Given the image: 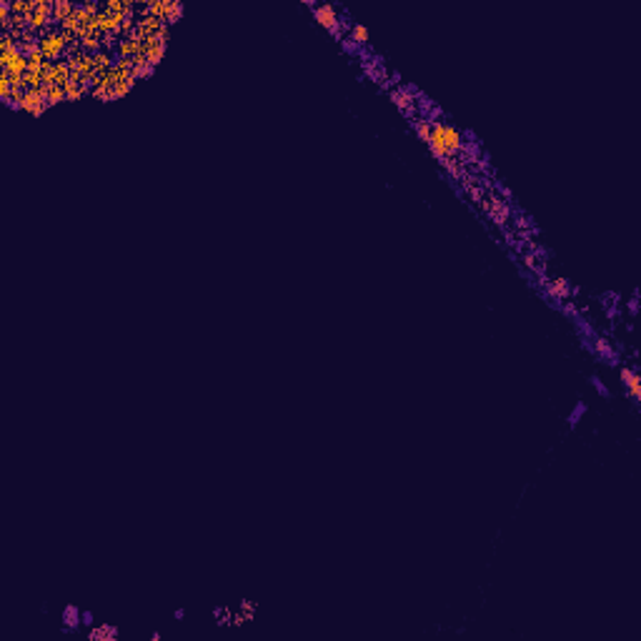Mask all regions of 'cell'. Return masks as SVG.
<instances>
[{
  "mask_svg": "<svg viewBox=\"0 0 641 641\" xmlns=\"http://www.w3.org/2000/svg\"><path fill=\"white\" fill-rule=\"evenodd\" d=\"M626 311H629L631 318H636V313H639V288H634L631 298L626 301Z\"/></svg>",
  "mask_w": 641,
  "mask_h": 641,
  "instance_id": "obj_10",
  "label": "cell"
},
{
  "mask_svg": "<svg viewBox=\"0 0 641 641\" xmlns=\"http://www.w3.org/2000/svg\"><path fill=\"white\" fill-rule=\"evenodd\" d=\"M621 383L626 386V393L631 398V404L639 408L641 406V376L636 368L631 366H621Z\"/></svg>",
  "mask_w": 641,
  "mask_h": 641,
  "instance_id": "obj_1",
  "label": "cell"
},
{
  "mask_svg": "<svg viewBox=\"0 0 641 641\" xmlns=\"http://www.w3.org/2000/svg\"><path fill=\"white\" fill-rule=\"evenodd\" d=\"M341 48H343V53H346V56H358V50H361V45H358L351 35H346V38L341 40ZM363 48H366V45H363Z\"/></svg>",
  "mask_w": 641,
  "mask_h": 641,
  "instance_id": "obj_8",
  "label": "cell"
},
{
  "mask_svg": "<svg viewBox=\"0 0 641 641\" xmlns=\"http://www.w3.org/2000/svg\"><path fill=\"white\" fill-rule=\"evenodd\" d=\"M83 626H88V629H93L95 626V616H93V611H83Z\"/></svg>",
  "mask_w": 641,
  "mask_h": 641,
  "instance_id": "obj_12",
  "label": "cell"
},
{
  "mask_svg": "<svg viewBox=\"0 0 641 641\" xmlns=\"http://www.w3.org/2000/svg\"><path fill=\"white\" fill-rule=\"evenodd\" d=\"M118 626L113 624H100V626H93L90 631H88V639L90 641H116L118 639Z\"/></svg>",
  "mask_w": 641,
  "mask_h": 641,
  "instance_id": "obj_3",
  "label": "cell"
},
{
  "mask_svg": "<svg viewBox=\"0 0 641 641\" xmlns=\"http://www.w3.org/2000/svg\"><path fill=\"white\" fill-rule=\"evenodd\" d=\"M586 411H589V406H586L583 401H576V404H574V408H571V413L566 416V423H569V429H574V426H576V423L581 421V418H583V413H586Z\"/></svg>",
  "mask_w": 641,
  "mask_h": 641,
  "instance_id": "obj_6",
  "label": "cell"
},
{
  "mask_svg": "<svg viewBox=\"0 0 641 641\" xmlns=\"http://www.w3.org/2000/svg\"><path fill=\"white\" fill-rule=\"evenodd\" d=\"M589 381H591V386H594V388H596V393H599V396H604V398H606V401H609V398H611V391H609V386H606V383H604V381L599 379V376H591V379H589Z\"/></svg>",
  "mask_w": 641,
  "mask_h": 641,
  "instance_id": "obj_9",
  "label": "cell"
},
{
  "mask_svg": "<svg viewBox=\"0 0 641 641\" xmlns=\"http://www.w3.org/2000/svg\"><path fill=\"white\" fill-rule=\"evenodd\" d=\"M213 619H216L218 626H228V624L233 621V611L226 609V606H216V609H213Z\"/></svg>",
  "mask_w": 641,
  "mask_h": 641,
  "instance_id": "obj_7",
  "label": "cell"
},
{
  "mask_svg": "<svg viewBox=\"0 0 641 641\" xmlns=\"http://www.w3.org/2000/svg\"><path fill=\"white\" fill-rule=\"evenodd\" d=\"M349 35L356 40V43H358V45H361V48H363V45H368V38H371V35H368V28H366L363 23H353Z\"/></svg>",
  "mask_w": 641,
  "mask_h": 641,
  "instance_id": "obj_5",
  "label": "cell"
},
{
  "mask_svg": "<svg viewBox=\"0 0 641 641\" xmlns=\"http://www.w3.org/2000/svg\"><path fill=\"white\" fill-rule=\"evenodd\" d=\"M408 125L416 130V136L423 141V143H429L431 141V130H434V123H429L426 118H421V116H416V118H411L408 120Z\"/></svg>",
  "mask_w": 641,
  "mask_h": 641,
  "instance_id": "obj_4",
  "label": "cell"
},
{
  "mask_svg": "<svg viewBox=\"0 0 641 641\" xmlns=\"http://www.w3.org/2000/svg\"><path fill=\"white\" fill-rule=\"evenodd\" d=\"M238 611H243L248 616V621H253V613H256V604L253 601H248V599H243L241 601V606H238Z\"/></svg>",
  "mask_w": 641,
  "mask_h": 641,
  "instance_id": "obj_11",
  "label": "cell"
},
{
  "mask_svg": "<svg viewBox=\"0 0 641 641\" xmlns=\"http://www.w3.org/2000/svg\"><path fill=\"white\" fill-rule=\"evenodd\" d=\"M173 619H175V621H183V619H185V611H183V609H175Z\"/></svg>",
  "mask_w": 641,
  "mask_h": 641,
  "instance_id": "obj_13",
  "label": "cell"
},
{
  "mask_svg": "<svg viewBox=\"0 0 641 641\" xmlns=\"http://www.w3.org/2000/svg\"><path fill=\"white\" fill-rule=\"evenodd\" d=\"M83 611L75 606V604H68L63 613H60V634H75L81 626H83Z\"/></svg>",
  "mask_w": 641,
  "mask_h": 641,
  "instance_id": "obj_2",
  "label": "cell"
}]
</instances>
